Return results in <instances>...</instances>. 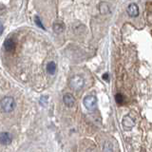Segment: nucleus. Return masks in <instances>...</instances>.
I'll return each mask as SVG.
<instances>
[{
	"instance_id": "nucleus-6",
	"label": "nucleus",
	"mask_w": 152,
	"mask_h": 152,
	"mask_svg": "<svg viewBox=\"0 0 152 152\" xmlns=\"http://www.w3.org/2000/svg\"><path fill=\"white\" fill-rule=\"evenodd\" d=\"M12 143V137L8 132H2L0 133V143L3 145H8Z\"/></svg>"
},
{
	"instance_id": "nucleus-12",
	"label": "nucleus",
	"mask_w": 152,
	"mask_h": 152,
	"mask_svg": "<svg viewBox=\"0 0 152 152\" xmlns=\"http://www.w3.org/2000/svg\"><path fill=\"white\" fill-rule=\"evenodd\" d=\"M115 99H116V102H117V104H119V105L123 104L124 97H123V95H122L121 93H118V94L115 96Z\"/></svg>"
},
{
	"instance_id": "nucleus-7",
	"label": "nucleus",
	"mask_w": 152,
	"mask_h": 152,
	"mask_svg": "<svg viewBox=\"0 0 152 152\" xmlns=\"http://www.w3.org/2000/svg\"><path fill=\"white\" fill-rule=\"evenodd\" d=\"M4 48L6 49V51L8 52H13L15 49V43L13 39H6L4 42Z\"/></svg>"
},
{
	"instance_id": "nucleus-2",
	"label": "nucleus",
	"mask_w": 152,
	"mask_h": 152,
	"mask_svg": "<svg viewBox=\"0 0 152 152\" xmlns=\"http://www.w3.org/2000/svg\"><path fill=\"white\" fill-rule=\"evenodd\" d=\"M85 86V80L83 79V77L79 75L73 76L72 78L70 80V87L72 88L73 90H80L82 89L83 87Z\"/></svg>"
},
{
	"instance_id": "nucleus-4",
	"label": "nucleus",
	"mask_w": 152,
	"mask_h": 152,
	"mask_svg": "<svg viewBox=\"0 0 152 152\" xmlns=\"http://www.w3.org/2000/svg\"><path fill=\"white\" fill-rule=\"evenodd\" d=\"M126 13L130 17H136L139 14V7L135 3H131L126 8Z\"/></svg>"
},
{
	"instance_id": "nucleus-9",
	"label": "nucleus",
	"mask_w": 152,
	"mask_h": 152,
	"mask_svg": "<svg viewBox=\"0 0 152 152\" xmlns=\"http://www.w3.org/2000/svg\"><path fill=\"white\" fill-rule=\"evenodd\" d=\"M52 29H53V32H56V34H61V32L65 30V26H64V24L61 23V22H56V23L53 24Z\"/></svg>"
},
{
	"instance_id": "nucleus-5",
	"label": "nucleus",
	"mask_w": 152,
	"mask_h": 152,
	"mask_svg": "<svg viewBox=\"0 0 152 152\" xmlns=\"http://www.w3.org/2000/svg\"><path fill=\"white\" fill-rule=\"evenodd\" d=\"M63 102H64V104L67 107H71L74 106V104H75V98H74V96L72 94L67 93V94H65L64 97H63Z\"/></svg>"
},
{
	"instance_id": "nucleus-15",
	"label": "nucleus",
	"mask_w": 152,
	"mask_h": 152,
	"mask_svg": "<svg viewBox=\"0 0 152 152\" xmlns=\"http://www.w3.org/2000/svg\"><path fill=\"white\" fill-rule=\"evenodd\" d=\"M3 30H4V28H3V26H2V24L0 23V36H1L2 32H3Z\"/></svg>"
},
{
	"instance_id": "nucleus-1",
	"label": "nucleus",
	"mask_w": 152,
	"mask_h": 152,
	"mask_svg": "<svg viewBox=\"0 0 152 152\" xmlns=\"http://www.w3.org/2000/svg\"><path fill=\"white\" fill-rule=\"evenodd\" d=\"M0 105H1L2 109H3L5 112H11L14 109V107H15L14 99L13 97L8 96V97H5L2 99Z\"/></svg>"
},
{
	"instance_id": "nucleus-8",
	"label": "nucleus",
	"mask_w": 152,
	"mask_h": 152,
	"mask_svg": "<svg viewBox=\"0 0 152 152\" xmlns=\"http://www.w3.org/2000/svg\"><path fill=\"white\" fill-rule=\"evenodd\" d=\"M123 125L124 126H126V128H133L134 125H135V122L134 120L132 119L131 117H129V116H125V117L123 118Z\"/></svg>"
},
{
	"instance_id": "nucleus-13",
	"label": "nucleus",
	"mask_w": 152,
	"mask_h": 152,
	"mask_svg": "<svg viewBox=\"0 0 152 152\" xmlns=\"http://www.w3.org/2000/svg\"><path fill=\"white\" fill-rule=\"evenodd\" d=\"M34 20H35V23H36V25L39 28H41V29H45V28H44V26L42 25V23H41V20H40V17L39 16H35V18H34Z\"/></svg>"
},
{
	"instance_id": "nucleus-14",
	"label": "nucleus",
	"mask_w": 152,
	"mask_h": 152,
	"mask_svg": "<svg viewBox=\"0 0 152 152\" xmlns=\"http://www.w3.org/2000/svg\"><path fill=\"white\" fill-rule=\"evenodd\" d=\"M103 79L106 80V81H109V74L107 73H105L103 75Z\"/></svg>"
},
{
	"instance_id": "nucleus-3",
	"label": "nucleus",
	"mask_w": 152,
	"mask_h": 152,
	"mask_svg": "<svg viewBox=\"0 0 152 152\" xmlns=\"http://www.w3.org/2000/svg\"><path fill=\"white\" fill-rule=\"evenodd\" d=\"M83 103H84V106L87 109L95 110L97 107V98L93 95H88L84 98Z\"/></svg>"
},
{
	"instance_id": "nucleus-10",
	"label": "nucleus",
	"mask_w": 152,
	"mask_h": 152,
	"mask_svg": "<svg viewBox=\"0 0 152 152\" xmlns=\"http://www.w3.org/2000/svg\"><path fill=\"white\" fill-rule=\"evenodd\" d=\"M56 64L54 62H49L48 65H47V71L51 74V75H53V74L56 72Z\"/></svg>"
},
{
	"instance_id": "nucleus-11",
	"label": "nucleus",
	"mask_w": 152,
	"mask_h": 152,
	"mask_svg": "<svg viewBox=\"0 0 152 152\" xmlns=\"http://www.w3.org/2000/svg\"><path fill=\"white\" fill-rule=\"evenodd\" d=\"M103 152H113V145L111 143L109 142V141L104 143Z\"/></svg>"
},
{
	"instance_id": "nucleus-16",
	"label": "nucleus",
	"mask_w": 152,
	"mask_h": 152,
	"mask_svg": "<svg viewBox=\"0 0 152 152\" xmlns=\"http://www.w3.org/2000/svg\"><path fill=\"white\" fill-rule=\"evenodd\" d=\"M87 152H96V151L94 150V149H88Z\"/></svg>"
}]
</instances>
